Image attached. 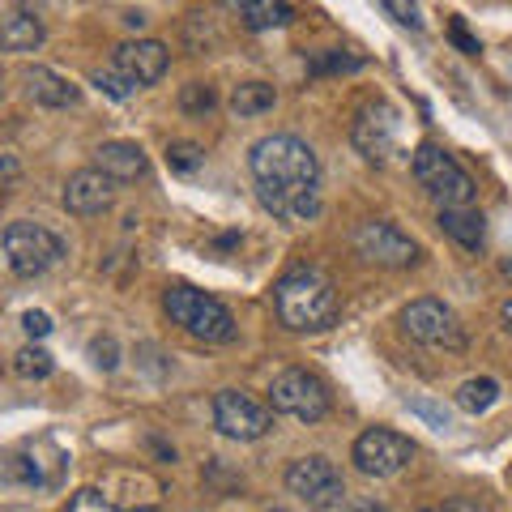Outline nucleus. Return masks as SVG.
Here are the masks:
<instances>
[{"label":"nucleus","instance_id":"f257e3e1","mask_svg":"<svg viewBox=\"0 0 512 512\" xmlns=\"http://www.w3.org/2000/svg\"><path fill=\"white\" fill-rule=\"evenodd\" d=\"M274 312L291 333H320L338 325V286L325 269L299 265L291 274H282L274 286Z\"/></svg>","mask_w":512,"mask_h":512},{"label":"nucleus","instance_id":"f03ea898","mask_svg":"<svg viewBox=\"0 0 512 512\" xmlns=\"http://www.w3.org/2000/svg\"><path fill=\"white\" fill-rule=\"evenodd\" d=\"M248 171L256 184H269V188H316L320 184V158L295 133H274V137L256 141L248 154Z\"/></svg>","mask_w":512,"mask_h":512},{"label":"nucleus","instance_id":"7ed1b4c3","mask_svg":"<svg viewBox=\"0 0 512 512\" xmlns=\"http://www.w3.org/2000/svg\"><path fill=\"white\" fill-rule=\"evenodd\" d=\"M410 167H414V180L427 188V197L436 201L440 210H466V205H474V192H478L474 175L444 146H436V141H423V146L414 150Z\"/></svg>","mask_w":512,"mask_h":512},{"label":"nucleus","instance_id":"20e7f679","mask_svg":"<svg viewBox=\"0 0 512 512\" xmlns=\"http://www.w3.org/2000/svg\"><path fill=\"white\" fill-rule=\"evenodd\" d=\"M163 308H167V316L175 320V325L197 342H231L235 338L231 308L222 299L205 295V291H192V286H167Z\"/></svg>","mask_w":512,"mask_h":512},{"label":"nucleus","instance_id":"39448f33","mask_svg":"<svg viewBox=\"0 0 512 512\" xmlns=\"http://www.w3.org/2000/svg\"><path fill=\"white\" fill-rule=\"evenodd\" d=\"M0 244H5V256H9V269L18 278H39L47 269H56L64 261V239L56 231L39 227V222H9L5 235H0Z\"/></svg>","mask_w":512,"mask_h":512},{"label":"nucleus","instance_id":"423d86ee","mask_svg":"<svg viewBox=\"0 0 512 512\" xmlns=\"http://www.w3.org/2000/svg\"><path fill=\"white\" fill-rule=\"evenodd\" d=\"M269 406L278 414H291L299 423H320L329 414L333 397H329V384L316 372H308V367H286L274 380V389H269Z\"/></svg>","mask_w":512,"mask_h":512},{"label":"nucleus","instance_id":"0eeeda50","mask_svg":"<svg viewBox=\"0 0 512 512\" xmlns=\"http://www.w3.org/2000/svg\"><path fill=\"white\" fill-rule=\"evenodd\" d=\"M286 491L299 495L308 508H342L346 504V483H342V470L333 466L329 457H299L291 461V470H286Z\"/></svg>","mask_w":512,"mask_h":512},{"label":"nucleus","instance_id":"6e6552de","mask_svg":"<svg viewBox=\"0 0 512 512\" xmlns=\"http://www.w3.org/2000/svg\"><path fill=\"white\" fill-rule=\"evenodd\" d=\"M402 329L419 346H436V350H461L466 346V329H461L457 312L448 308L444 299H414L402 312Z\"/></svg>","mask_w":512,"mask_h":512},{"label":"nucleus","instance_id":"1a4fd4ad","mask_svg":"<svg viewBox=\"0 0 512 512\" xmlns=\"http://www.w3.org/2000/svg\"><path fill=\"white\" fill-rule=\"evenodd\" d=\"M414 457V444L402 436V431H389V427H372L363 431L350 448V461H355V470L367 474V478H393L410 466Z\"/></svg>","mask_w":512,"mask_h":512},{"label":"nucleus","instance_id":"9d476101","mask_svg":"<svg viewBox=\"0 0 512 512\" xmlns=\"http://www.w3.org/2000/svg\"><path fill=\"white\" fill-rule=\"evenodd\" d=\"M214 427L227 440H261L274 427V406L256 402L252 393L239 389H222L214 393Z\"/></svg>","mask_w":512,"mask_h":512},{"label":"nucleus","instance_id":"9b49d317","mask_svg":"<svg viewBox=\"0 0 512 512\" xmlns=\"http://www.w3.org/2000/svg\"><path fill=\"white\" fill-rule=\"evenodd\" d=\"M355 252L363 256L367 265H384V269H406L419 261V244L393 222H359L355 227Z\"/></svg>","mask_w":512,"mask_h":512},{"label":"nucleus","instance_id":"f8f14e48","mask_svg":"<svg viewBox=\"0 0 512 512\" xmlns=\"http://www.w3.org/2000/svg\"><path fill=\"white\" fill-rule=\"evenodd\" d=\"M350 141L367 163H389L397 150V111L389 103H367L350 124Z\"/></svg>","mask_w":512,"mask_h":512},{"label":"nucleus","instance_id":"ddd939ff","mask_svg":"<svg viewBox=\"0 0 512 512\" xmlns=\"http://www.w3.org/2000/svg\"><path fill=\"white\" fill-rule=\"evenodd\" d=\"M167 64H171L167 43H158V39H128V43H120V47H116V64H111V69L124 73L128 82H133V86L141 90V86L163 82Z\"/></svg>","mask_w":512,"mask_h":512},{"label":"nucleus","instance_id":"4468645a","mask_svg":"<svg viewBox=\"0 0 512 512\" xmlns=\"http://www.w3.org/2000/svg\"><path fill=\"white\" fill-rule=\"evenodd\" d=\"M111 201H116V180H107L99 167H86L69 175V184H64V210L77 214V218H94L111 210Z\"/></svg>","mask_w":512,"mask_h":512},{"label":"nucleus","instance_id":"2eb2a0df","mask_svg":"<svg viewBox=\"0 0 512 512\" xmlns=\"http://www.w3.org/2000/svg\"><path fill=\"white\" fill-rule=\"evenodd\" d=\"M256 197L282 222H312L320 214V188H269L256 184Z\"/></svg>","mask_w":512,"mask_h":512},{"label":"nucleus","instance_id":"dca6fc26","mask_svg":"<svg viewBox=\"0 0 512 512\" xmlns=\"http://www.w3.org/2000/svg\"><path fill=\"white\" fill-rule=\"evenodd\" d=\"M94 167H99L107 180L128 184V180H141V175L150 171V158L137 141H103V146L94 150Z\"/></svg>","mask_w":512,"mask_h":512},{"label":"nucleus","instance_id":"f3484780","mask_svg":"<svg viewBox=\"0 0 512 512\" xmlns=\"http://www.w3.org/2000/svg\"><path fill=\"white\" fill-rule=\"evenodd\" d=\"M26 94L39 107H77L82 103V90H77L69 77H60L56 69H43V64L26 69Z\"/></svg>","mask_w":512,"mask_h":512},{"label":"nucleus","instance_id":"a211bd4d","mask_svg":"<svg viewBox=\"0 0 512 512\" xmlns=\"http://www.w3.org/2000/svg\"><path fill=\"white\" fill-rule=\"evenodd\" d=\"M43 43V18L35 9H9L0 18V52H35Z\"/></svg>","mask_w":512,"mask_h":512},{"label":"nucleus","instance_id":"6ab92c4d","mask_svg":"<svg viewBox=\"0 0 512 512\" xmlns=\"http://www.w3.org/2000/svg\"><path fill=\"white\" fill-rule=\"evenodd\" d=\"M440 231L453 239V244H461L466 252H478L487 239V218L474 210V205H466V210H440Z\"/></svg>","mask_w":512,"mask_h":512},{"label":"nucleus","instance_id":"aec40b11","mask_svg":"<svg viewBox=\"0 0 512 512\" xmlns=\"http://www.w3.org/2000/svg\"><path fill=\"white\" fill-rule=\"evenodd\" d=\"M231 9L239 13V22L248 30H274L295 18V9L286 0H244V5H231Z\"/></svg>","mask_w":512,"mask_h":512},{"label":"nucleus","instance_id":"412c9836","mask_svg":"<svg viewBox=\"0 0 512 512\" xmlns=\"http://www.w3.org/2000/svg\"><path fill=\"white\" fill-rule=\"evenodd\" d=\"M278 103V94H274V86L269 82H239L235 90H231V111L235 116H265L269 107Z\"/></svg>","mask_w":512,"mask_h":512},{"label":"nucleus","instance_id":"4be33fe9","mask_svg":"<svg viewBox=\"0 0 512 512\" xmlns=\"http://www.w3.org/2000/svg\"><path fill=\"white\" fill-rule=\"evenodd\" d=\"M495 402H500V384H495L491 376H474V380H466L457 389V406L466 410V414H483Z\"/></svg>","mask_w":512,"mask_h":512},{"label":"nucleus","instance_id":"5701e85b","mask_svg":"<svg viewBox=\"0 0 512 512\" xmlns=\"http://www.w3.org/2000/svg\"><path fill=\"white\" fill-rule=\"evenodd\" d=\"M52 355H47L43 346H22L18 355H13V372H18L22 380H47L52 376Z\"/></svg>","mask_w":512,"mask_h":512},{"label":"nucleus","instance_id":"b1692460","mask_svg":"<svg viewBox=\"0 0 512 512\" xmlns=\"http://www.w3.org/2000/svg\"><path fill=\"white\" fill-rule=\"evenodd\" d=\"M363 69V56H350V52H316L308 60V73L312 77H325V73H355Z\"/></svg>","mask_w":512,"mask_h":512},{"label":"nucleus","instance_id":"393cba45","mask_svg":"<svg viewBox=\"0 0 512 512\" xmlns=\"http://www.w3.org/2000/svg\"><path fill=\"white\" fill-rule=\"evenodd\" d=\"M201 163H205V150L197 146V141H171L167 146V167L175 175H192Z\"/></svg>","mask_w":512,"mask_h":512},{"label":"nucleus","instance_id":"a878e982","mask_svg":"<svg viewBox=\"0 0 512 512\" xmlns=\"http://www.w3.org/2000/svg\"><path fill=\"white\" fill-rule=\"evenodd\" d=\"M64 512H154V508H116L103 491L82 487V491H77L73 500H69V508H64Z\"/></svg>","mask_w":512,"mask_h":512},{"label":"nucleus","instance_id":"bb28decb","mask_svg":"<svg viewBox=\"0 0 512 512\" xmlns=\"http://www.w3.org/2000/svg\"><path fill=\"white\" fill-rule=\"evenodd\" d=\"M94 86H99L103 94H111V99H133V94H137V86L128 82L124 73H116V69H99V73H94Z\"/></svg>","mask_w":512,"mask_h":512},{"label":"nucleus","instance_id":"cd10ccee","mask_svg":"<svg viewBox=\"0 0 512 512\" xmlns=\"http://www.w3.org/2000/svg\"><path fill=\"white\" fill-rule=\"evenodd\" d=\"M214 103H218V94H214L210 86H201V82L184 86V94H180V107H184V111H210Z\"/></svg>","mask_w":512,"mask_h":512},{"label":"nucleus","instance_id":"c85d7f7f","mask_svg":"<svg viewBox=\"0 0 512 512\" xmlns=\"http://www.w3.org/2000/svg\"><path fill=\"white\" fill-rule=\"evenodd\" d=\"M90 355H94V363H99L103 372H111V367L120 363V346H116V338H94L90 342Z\"/></svg>","mask_w":512,"mask_h":512},{"label":"nucleus","instance_id":"c756f323","mask_svg":"<svg viewBox=\"0 0 512 512\" xmlns=\"http://www.w3.org/2000/svg\"><path fill=\"white\" fill-rule=\"evenodd\" d=\"M380 9H384V13H393L397 22H406V26H414V30L423 26V13H419V5H402V0H384Z\"/></svg>","mask_w":512,"mask_h":512},{"label":"nucleus","instance_id":"7c9ffc66","mask_svg":"<svg viewBox=\"0 0 512 512\" xmlns=\"http://www.w3.org/2000/svg\"><path fill=\"white\" fill-rule=\"evenodd\" d=\"M448 39H453L457 47H461V52H466V56H478V52H483V47H478V39L470 35V30H466V22H453V26H448Z\"/></svg>","mask_w":512,"mask_h":512},{"label":"nucleus","instance_id":"2f4dec72","mask_svg":"<svg viewBox=\"0 0 512 512\" xmlns=\"http://www.w3.org/2000/svg\"><path fill=\"white\" fill-rule=\"evenodd\" d=\"M22 329L30 333V338H47V333H52V316H47V312H26Z\"/></svg>","mask_w":512,"mask_h":512},{"label":"nucleus","instance_id":"473e14b6","mask_svg":"<svg viewBox=\"0 0 512 512\" xmlns=\"http://www.w3.org/2000/svg\"><path fill=\"white\" fill-rule=\"evenodd\" d=\"M440 512H491L483 500H470V495H457V500H444Z\"/></svg>","mask_w":512,"mask_h":512},{"label":"nucleus","instance_id":"72a5a7b5","mask_svg":"<svg viewBox=\"0 0 512 512\" xmlns=\"http://www.w3.org/2000/svg\"><path fill=\"white\" fill-rule=\"evenodd\" d=\"M22 175V163L13 154H0V184H13Z\"/></svg>","mask_w":512,"mask_h":512},{"label":"nucleus","instance_id":"f704fd0d","mask_svg":"<svg viewBox=\"0 0 512 512\" xmlns=\"http://www.w3.org/2000/svg\"><path fill=\"white\" fill-rule=\"evenodd\" d=\"M124 22L133 26V30H141V26H146V13H141V9H128V13H124Z\"/></svg>","mask_w":512,"mask_h":512},{"label":"nucleus","instance_id":"c9c22d12","mask_svg":"<svg viewBox=\"0 0 512 512\" xmlns=\"http://www.w3.org/2000/svg\"><path fill=\"white\" fill-rule=\"evenodd\" d=\"M500 316H504V325L512 329V299H508V303H504V308H500Z\"/></svg>","mask_w":512,"mask_h":512},{"label":"nucleus","instance_id":"e433bc0d","mask_svg":"<svg viewBox=\"0 0 512 512\" xmlns=\"http://www.w3.org/2000/svg\"><path fill=\"white\" fill-rule=\"evenodd\" d=\"M419 512H440V508H419Z\"/></svg>","mask_w":512,"mask_h":512},{"label":"nucleus","instance_id":"4c0bfd02","mask_svg":"<svg viewBox=\"0 0 512 512\" xmlns=\"http://www.w3.org/2000/svg\"><path fill=\"white\" fill-rule=\"evenodd\" d=\"M269 512H286V508H269Z\"/></svg>","mask_w":512,"mask_h":512}]
</instances>
